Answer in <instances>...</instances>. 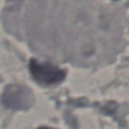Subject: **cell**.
Masks as SVG:
<instances>
[{
    "label": "cell",
    "instance_id": "obj_1",
    "mask_svg": "<svg viewBox=\"0 0 129 129\" xmlns=\"http://www.w3.org/2000/svg\"><path fill=\"white\" fill-rule=\"evenodd\" d=\"M29 67H30V72L34 80L44 85L57 84L62 81V79L64 77V72L51 63L37 62L36 59H33L29 64Z\"/></svg>",
    "mask_w": 129,
    "mask_h": 129
},
{
    "label": "cell",
    "instance_id": "obj_2",
    "mask_svg": "<svg viewBox=\"0 0 129 129\" xmlns=\"http://www.w3.org/2000/svg\"><path fill=\"white\" fill-rule=\"evenodd\" d=\"M39 129H52V128H39Z\"/></svg>",
    "mask_w": 129,
    "mask_h": 129
}]
</instances>
